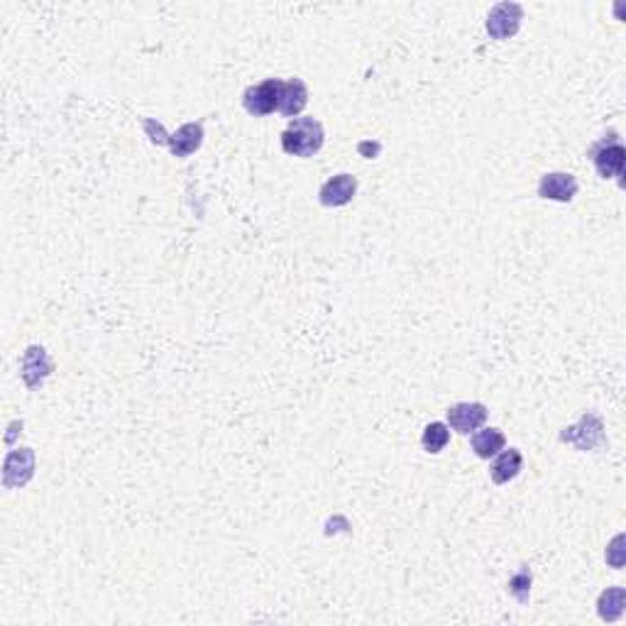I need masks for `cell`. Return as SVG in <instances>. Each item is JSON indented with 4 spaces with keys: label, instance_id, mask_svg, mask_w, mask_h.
<instances>
[{
    "label": "cell",
    "instance_id": "cell-3",
    "mask_svg": "<svg viewBox=\"0 0 626 626\" xmlns=\"http://www.w3.org/2000/svg\"><path fill=\"white\" fill-rule=\"evenodd\" d=\"M282 78H264L262 84L247 86L243 94L245 111L255 118H264L274 111L279 113V96H282Z\"/></svg>",
    "mask_w": 626,
    "mask_h": 626
},
{
    "label": "cell",
    "instance_id": "cell-8",
    "mask_svg": "<svg viewBox=\"0 0 626 626\" xmlns=\"http://www.w3.org/2000/svg\"><path fill=\"white\" fill-rule=\"evenodd\" d=\"M357 193V179L353 174H335L333 179L323 183L318 192V201L328 209H340L348 206L350 201L355 199Z\"/></svg>",
    "mask_w": 626,
    "mask_h": 626
},
{
    "label": "cell",
    "instance_id": "cell-13",
    "mask_svg": "<svg viewBox=\"0 0 626 626\" xmlns=\"http://www.w3.org/2000/svg\"><path fill=\"white\" fill-rule=\"evenodd\" d=\"M470 443H472V451H475L478 458L489 461V458H495L499 451H505L506 438L499 428L489 426V428H482V431L478 428V431L472 434V441H470Z\"/></svg>",
    "mask_w": 626,
    "mask_h": 626
},
{
    "label": "cell",
    "instance_id": "cell-10",
    "mask_svg": "<svg viewBox=\"0 0 626 626\" xmlns=\"http://www.w3.org/2000/svg\"><path fill=\"white\" fill-rule=\"evenodd\" d=\"M165 145L169 148V152L174 156H179V159L192 156L193 152L203 145V125H201V122H186V125H182L174 135H166Z\"/></svg>",
    "mask_w": 626,
    "mask_h": 626
},
{
    "label": "cell",
    "instance_id": "cell-4",
    "mask_svg": "<svg viewBox=\"0 0 626 626\" xmlns=\"http://www.w3.org/2000/svg\"><path fill=\"white\" fill-rule=\"evenodd\" d=\"M560 441L583 452L595 451V448H600L604 443V424H602V418L597 414L587 411L575 426L560 431Z\"/></svg>",
    "mask_w": 626,
    "mask_h": 626
},
{
    "label": "cell",
    "instance_id": "cell-1",
    "mask_svg": "<svg viewBox=\"0 0 626 626\" xmlns=\"http://www.w3.org/2000/svg\"><path fill=\"white\" fill-rule=\"evenodd\" d=\"M323 142H326V130L316 118H294L287 125V130L282 132V149L301 159L318 155Z\"/></svg>",
    "mask_w": 626,
    "mask_h": 626
},
{
    "label": "cell",
    "instance_id": "cell-16",
    "mask_svg": "<svg viewBox=\"0 0 626 626\" xmlns=\"http://www.w3.org/2000/svg\"><path fill=\"white\" fill-rule=\"evenodd\" d=\"M531 583H533V575H531L529 566H522L519 573L512 575V580H509V592H512V597L519 602V604H529Z\"/></svg>",
    "mask_w": 626,
    "mask_h": 626
},
{
    "label": "cell",
    "instance_id": "cell-2",
    "mask_svg": "<svg viewBox=\"0 0 626 626\" xmlns=\"http://www.w3.org/2000/svg\"><path fill=\"white\" fill-rule=\"evenodd\" d=\"M590 159L597 174L602 179H619L622 183V176H624V162H626V149L624 145L619 142L617 132H612V138H604L600 142H595L590 148Z\"/></svg>",
    "mask_w": 626,
    "mask_h": 626
},
{
    "label": "cell",
    "instance_id": "cell-9",
    "mask_svg": "<svg viewBox=\"0 0 626 626\" xmlns=\"http://www.w3.org/2000/svg\"><path fill=\"white\" fill-rule=\"evenodd\" d=\"M54 365L47 350L40 348V345H32V348L25 350L22 355V380H25L27 389H37L42 387V382L52 374Z\"/></svg>",
    "mask_w": 626,
    "mask_h": 626
},
{
    "label": "cell",
    "instance_id": "cell-14",
    "mask_svg": "<svg viewBox=\"0 0 626 626\" xmlns=\"http://www.w3.org/2000/svg\"><path fill=\"white\" fill-rule=\"evenodd\" d=\"M626 607V590L624 587H607L597 600V614L604 622H617L622 619Z\"/></svg>",
    "mask_w": 626,
    "mask_h": 626
},
{
    "label": "cell",
    "instance_id": "cell-17",
    "mask_svg": "<svg viewBox=\"0 0 626 626\" xmlns=\"http://www.w3.org/2000/svg\"><path fill=\"white\" fill-rule=\"evenodd\" d=\"M622 541H624V536H617V539L612 541V550H614V558H607V560L614 568L624 566V558H622V548H619V543H622Z\"/></svg>",
    "mask_w": 626,
    "mask_h": 626
},
{
    "label": "cell",
    "instance_id": "cell-7",
    "mask_svg": "<svg viewBox=\"0 0 626 626\" xmlns=\"http://www.w3.org/2000/svg\"><path fill=\"white\" fill-rule=\"evenodd\" d=\"M539 196L558 203H570L577 196V179L568 172H548L541 176Z\"/></svg>",
    "mask_w": 626,
    "mask_h": 626
},
{
    "label": "cell",
    "instance_id": "cell-12",
    "mask_svg": "<svg viewBox=\"0 0 626 626\" xmlns=\"http://www.w3.org/2000/svg\"><path fill=\"white\" fill-rule=\"evenodd\" d=\"M309 103V88L301 78H289L282 84V96H279V113L287 118H296Z\"/></svg>",
    "mask_w": 626,
    "mask_h": 626
},
{
    "label": "cell",
    "instance_id": "cell-15",
    "mask_svg": "<svg viewBox=\"0 0 626 626\" xmlns=\"http://www.w3.org/2000/svg\"><path fill=\"white\" fill-rule=\"evenodd\" d=\"M421 443H424V451L431 452V455H438L445 445L451 443V431L441 421H434V424H428L424 435H421Z\"/></svg>",
    "mask_w": 626,
    "mask_h": 626
},
{
    "label": "cell",
    "instance_id": "cell-5",
    "mask_svg": "<svg viewBox=\"0 0 626 626\" xmlns=\"http://www.w3.org/2000/svg\"><path fill=\"white\" fill-rule=\"evenodd\" d=\"M523 20V8L519 3H499L489 10L487 15V32L489 37H495L499 42H505L509 37L519 32Z\"/></svg>",
    "mask_w": 626,
    "mask_h": 626
},
{
    "label": "cell",
    "instance_id": "cell-11",
    "mask_svg": "<svg viewBox=\"0 0 626 626\" xmlns=\"http://www.w3.org/2000/svg\"><path fill=\"white\" fill-rule=\"evenodd\" d=\"M523 468V455L519 448H509V451H499L495 455V462L489 468V478L495 485H506L512 482Z\"/></svg>",
    "mask_w": 626,
    "mask_h": 626
},
{
    "label": "cell",
    "instance_id": "cell-6",
    "mask_svg": "<svg viewBox=\"0 0 626 626\" xmlns=\"http://www.w3.org/2000/svg\"><path fill=\"white\" fill-rule=\"evenodd\" d=\"M448 414V426L461 435L475 434L478 428L485 426L487 421V407L479 404V401H461V404H452L451 409L445 411Z\"/></svg>",
    "mask_w": 626,
    "mask_h": 626
}]
</instances>
